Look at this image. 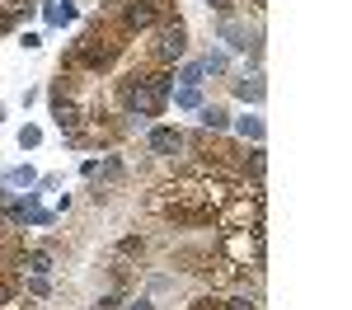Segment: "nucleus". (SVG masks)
<instances>
[{"label": "nucleus", "mask_w": 352, "mask_h": 310, "mask_svg": "<svg viewBox=\"0 0 352 310\" xmlns=\"http://www.w3.org/2000/svg\"><path fill=\"white\" fill-rule=\"evenodd\" d=\"M132 47V33L113 19L109 10H99V14H89L85 28L66 43V52L56 61V76H66L71 85H80V76H104L118 66V56Z\"/></svg>", "instance_id": "obj_1"}, {"label": "nucleus", "mask_w": 352, "mask_h": 310, "mask_svg": "<svg viewBox=\"0 0 352 310\" xmlns=\"http://www.w3.org/2000/svg\"><path fill=\"white\" fill-rule=\"evenodd\" d=\"M169 94H174V71L169 66H141V71H127L118 89H113V99H118V113H132V118H160L164 104H169Z\"/></svg>", "instance_id": "obj_2"}, {"label": "nucleus", "mask_w": 352, "mask_h": 310, "mask_svg": "<svg viewBox=\"0 0 352 310\" xmlns=\"http://www.w3.org/2000/svg\"><path fill=\"white\" fill-rule=\"evenodd\" d=\"M212 250H217L226 263L244 268V273H263V263H268V240H263V225H226V230H217Z\"/></svg>", "instance_id": "obj_3"}, {"label": "nucleus", "mask_w": 352, "mask_h": 310, "mask_svg": "<svg viewBox=\"0 0 352 310\" xmlns=\"http://www.w3.org/2000/svg\"><path fill=\"white\" fill-rule=\"evenodd\" d=\"M151 61L146 66H179L184 56H188V24L179 19V14H169V19H160V28H151Z\"/></svg>", "instance_id": "obj_4"}, {"label": "nucleus", "mask_w": 352, "mask_h": 310, "mask_svg": "<svg viewBox=\"0 0 352 310\" xmlns=\"http://www.w3.org/2000/svg\"><path fill=\"white\" fill-rule=\"evenodd\" d=\"M109 14H113L122 28H127L132 38H136V33H151V28H160V19H169V14H160L151 0H118Z\"/></svg>", "instance_id": "obj_5"}, {"label": "nucleus", "mask_w": 352, "mask_h": 310, "mask_svg": "<svg viewBox=\"0 0 352 310\" xmlns=\"http://www.w3.org/2000/svg\"><path fill=\"white\" fill-rule=\"evenodd\" d=\"M122 179H127V160H122V155H99V160H94V179H89V197L104 202Z\"/></svg>", "instance_id": "obj_6"}, {"label": "nucleus", "mask_w": 352, "mask_h": 310, "mask_svg": "<svg viewBox=\"0 0 352 310\" xmlns=\"http://www.w3.org/2000/svg\"><path fill=\"white\" fill-rule=\"evenodd\" d=\"M146 151H151L155 160H174V155H184V127H169V122L146 127Z\"/></svg>", "instance_id": "obj_7"}, {"label": "nucleus", "mask_w": 352, "mask_h": 310, "mask_svg": "<svg viewBox=\"0 0 352 310\" xmlns=\"http://www.w3.org/2000/svg\"><path fill=\"white\" fill-rule=\"evenodd\" d=\"M230 94L249 104V109H263V99H268V85H263V71H249V76H235L230 80Z\"/></svg>", "instance_id": "obj_8"}, {"label": "nucleus", "mask_w": 352, "mask_h": 310, "mask_svg": "<svg viewBox=\"0 0 352 310\" xmlns=\"http://www.w3.org/2000/svg\"><path fill=\"white\" fill-rule=\"evenodd\" d=\"M52 268H56V254L47 250V245H24V254H19V273L52 278Z\"/></svg>", "instance_id": "obj_9"}, {"label": "nucleus", "mask_w": 352, "mask_h": 310, "mask_svg": "<svg viewBox=\"0 0 352 310\" xmlns=\"http://www.w3.org/2000/svg\"><path fill=\"white\" fill-rule=\"evenodd\" d=\"M235 165H240V174L249 184H263V174H268V151H263V146H240Z\"/></svg>", "instance_id": "obj_10"}, {"label": "nucleus", "mask_w": 352, "mask_h": 310, "mask_svg": "<svg viewBox=\"0 0 352 310\" xmlns=\"http://www.w3.org/2000/svg\"><path fill=\"white\" fill-rule=\"evenodd\" d=\"M197 127L212 132V137H230V109L226 104H202L197 109Z\"/></svg>", "instance_id": "obj_11"}, {"label": "nucleus", "mask_w": 352, "mask_h": 310, "mask_svg": "<svg viewBox=\"0 0 352 310\" xmlns=\"http://www.w3.org/2000/svg\"><path fill=\"white\" fill-rule=\"evenodd\" d=\"M230 132L244 141V146H263L268 137V127H263V118L258 113H244V118H230Z\"/></svg>", "instance_id": "obj_12"}, {"label": "nucleus", "mask_w": 352, "mask_h": 310, "mask_svg": "<svg viewBox=\"0 0 352 310\" xmlns=\"http://www.w3.org/2000/svg\"><path fill=\"white\" fill-rule=\"evenodd\" d=\"M38 14H43V24H52V28H61V24H76V19H80L76 0H47V5H38Z\"/></svg>", "instance_id": "obj_13"}, {"label": "nucleus", "mask_w": 352, "mask_h": 310, "mask_svg": "<svg viewBox=\"0 0 352 310\" xmlns=\"http://www.w3.org/2000/svg\"><path fill=\"white\" fill-rule=\"evenodd\" d=\"M33 184H38V169L33 165H14V169H5V174H0V193H14V188H33Z\"/></svg>", "instance_id": "obj_14"}, {"label": "nucleus", "mask_w": 352, "mask_h": 310, "mask_svg": "<svg viewBox=\"0 0 352 310\" xmlns=\"http://www.w3.org/2000/svg\"><path fill=\"white\" fill-rule=\"evenodd\" d=\"M174 80L179 85H188V89H202V85H207V71H202V56H184V61H179V66H174Z\"/></svg>", "instance_id": "obj_15"}, {"label": "nucleus", "mask_w": 352, "mask_h": 310, "mask_svg": "<svg viewBox=\"0 0 352 310\" xmlns=\"http://www.w3.org/2000/svg\"><path fill=\"white\" fill-rule=\"evenodd\" d=\"M221 310H263V296L258 291H230V296H221Z\"/></svg>", "instance_id": "obj_16"}, {"label": "nucleus", "mask_w": 352, "mask_h": 310, "mask_svg": "<svg viewBox=\"0 0 352 310\" xmlns=\"http://www.w3.org/2000/svg\"><path fill=\"white\" fill-rule=\"evenodd\" d=\"M19 287H24L28 296H33V301H47V296H52V278H33V273H19Z\"/></svg>", "instance_id": "obj_17"}, {"label": "nucleus", "mask_w": 352, "mask_h": 310, "mask_svg": "<svg viewBox=\"0 0 352 310\" xmlns=\"http://www.w3.org/2000/svg\"><path fill=\"white\" fill-rule=\"evenodd\" d=\"M169 99H174V109H202V104H207V94H202V89H188V85H174V94H169Z\"/></svg>", "instance_id": "obj_18"}, {"label": "nucleus", "mask_w": 352, "mask_h": 310, "mask_svg": "<svg viewBox=\"0 0 352 310\" xmlns=\"http://www.w3.org/2000/svg\"><path fill=\"white\" fill-rule=\"evenodd\" d=\"M202 71L207 76H230V52L226 47H212V52L202 56Z\"/></svg>", "instance_id": "obj_19"}, {"label": "nucleus", "mask_w": 352, "mask_h": 310, "mask_svg": "<svg viewBox=\"0 0 352 310\" xmlns=\"http://www.w3.org/2000/svg\"><path fill=\"white\" fill-rule=\"evenodd\" d=\"M113 291H122V296H127V291H132V263H127V258H113Z\"/></svg>", "instance_id": "obj_20"}, {"label": "nucleus", "mask_w": 352, "mask_h": 310, "mask_svg": "<svg viewBox=\"0 0 352 310\" xmlns=\"http://www.w3.org/2000/svg\"><path fill=\"white\" fill-rule=\"evenodd\" d=\"M38 146H43V127L38 122H24L19 127V151H38Z\"/></svg>", "instance_id": "obj_21"}, {"label": "nucleus", "mask_w": 352, "mask_h": 310, "mask_svg": "<svg viewBox=\"0 0 352 310\" xmlns=\"http://www.w3.org/2000/svg\"><path fill=\"white\" fill-rule=\"evenodd\" d=\"M141 254H146V240L141 235H122L118 240V258H141Z\"/></svg>", "instance_id": "obj_22"}, {"label": "nucleus", "mask_w": 352, "mask_h": 310, "mask_svg": "<svg viewBox=\"0 0 352 310\" xmlns=\"http://www.w3.org/2000/svg\"><path fill=\"white\" fill-rule=\"evenodd\" d=\"M122 301H127L122 291H104V296L94 301V310H122Z\"/></svg>", "instance_id": "obj_23"}, {"label": "nucleus", "mask_w": 352, "mask_h": 310, "mask_svg": "<svg viewBox=\"0 0 352 310\" xmlns=\"http://www.w3.org/2000/svg\"><path fill=\"white\" fill-rule=\"evenodd\" d=\"M14 291H19V282H14V278H5V273H0V310H5L10 301H14Z\"/></svg>", "instance_id": "obj_24"}, {"label": "nucleus", "mask_w": 352, "mask_h": 310, "mask_svg": "<svg viewBox=\"0 0 352 310\" xmlns=\"http://www.w3.org/2000/svg\"><path fill=\"white\" fill-rule=\"evenodd\" d=\"M207 10H212L217 19H230V14H235V0H207Z\"/></svg>", "instance_id": "obj_25"}, {"label": "nucleus", "mask_w": 352, "mask_h": 310, "mask_svg": "<svg viewBox=\"0 0 352 310\" xmlns=\"http://www.w3.org/2000/svg\"><path fill=\"white\" fill-rule=\"evenodd\" d=\"M188 310H221V291H212V296H197V301H188Z\"/></svg>", "instance_id": "obj_26"}, {"label": "nucleus", "mask_w": 352, "mask_h": 310, "mask_svg": "<svg viewBox=\"0 0 352 310\" xmlns=\"http://www.w3.org/2000/svg\"><path fill=\"white\" fill-rule=\"evenodd\" d=\"M122 310H155L151 296H136V301H122Z\"/></svg>", "instance_id": "obj_27"}, {"label": "nucleus", "mask_w": 352, "mask_h": 310, "mask_svg": "<svg viewBox=\"0 0 352 310\" xmlns=\"http://www.w3.org/2000/svg\"><path fill=\"white\" fill-rule=\"evenodd\" d=\"M19 47H24V52H38V47H43V38H38V33H24V43H19Z\"/></svg>", "instance_id": "obj_28"}, {"label": "nucleus", "mask_w": 352, "mask_h": 310, "mask_svg": "<svg viewBox=\"0 0 352 310\" xmlns=\"http://www.w3.org/2000/svg\"><path fill=\"white\" fill-rule=\"evenodd\" d=\"M151 5H155V10H160V14H179V10H174V5H179V0H151Z\"/></svg>", "instance_id": "obj_29"}, {"label": "nucleus", "mask_w": 352, "mask_h": 310, "mask_svg": "<svg viewBox=\"0 0 352 310\" xmlns=\"http://www.w3.org/2000/svg\"><path fill=\"white\" fill-rule=\"evenodd\" d=\"M10 28H14V24H10V19H5V14H0V38H5V33H10Z\"/></svg>", "instance_id": "obj_30"}, {"label": "nucleus", "mask_w": 352, "mask_h": 310, "mask_svg": "<svg viewBox=\"0 0 352 310\" xmlns=\"http://www.w3.org/2000/svg\"><path fill=\"white\" fill-rule=\"evenodd\" d=\"M99 5H109V10H113V5H118V0H99Z\"/></svg>", "instance_id": "obj_31"}, {"label": "nucleus", "mask_w": 352, "mask_h": 310, "mask_svg": "<svg viewBox=\"0 0 352 310\" xmlns=\"http://www.w3.org/2000/svg\"><path fill=\"white\" fill-rule=\"evenodd\" d=\"M5 118H10V113H5V109H0V122H5Z\"/></svg>", "instance_id": "obj_32"}]
</instances>
